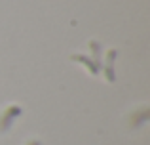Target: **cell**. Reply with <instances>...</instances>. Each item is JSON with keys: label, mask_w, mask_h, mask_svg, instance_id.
<instances>
[{"label": "cell", "mask_w": 150, "mask_h": 145, "mask_svg": "<svg viewBox=\"0 0 150 145\" xmlns=\"http://www.w3.org/2000/svg\"><path fill=\"white\" fill-rule=\"evenodd\" d=\"M21 113H23V109L19 107V105H10V107L2 113V116H0V132L10 130L11 124L15 122V119H17Z\"/></svg>", "instance_id": "cell-1"}, {"label": "cell", "mask_w": 150, "mask_h": 145, "mask_svg": "<svg viewBox=\"0 0 150 145\" xmlns=\"http://www.w3.org/2000/svg\"><path fill=\"white\" fill-rule=\"evenodd\" d=\"M116 57H118V50L116 48L108 50L106 59H105V74H106V80H108V82H114V80H116V73H114V63H116Z\"/></svg>", "instance_id": "cell-2"}, {"label": "cell", "mask_w": 150, "mask_h": 145, "mask_svg": "<svg viewBox=\"0 0 150 145\" xmlns=\"http://www.w3.org/2000/svg\"><path fill=\"white\" fill-rule=\"evenodd\" d=\"M72 59H74V61H78V63H82V65H86V67L89 69V73H91V74H99V69H97V65L93 63L91 57L84 56V54H74Z\"/></svg>", "instance_id": "cell-3"}, {"label": "cell", "mask_w": 150, "mask_h": 145, "mask_svg": "<svg viewBox=\"0 0 150 145\" xmlns=\"http://www.w3.org/2000/svg\"><path fill=\"white\" fill-rule=\"evenodd\" d=\"M89 50L93 52V63L97 65V69L101 71V67H103V59H101V44L97 40H89Z\"/></svg>", "instance_id": "cell-4"}, {"label": "cell", "mask_w": 150, "mask_h": 145, "mask_svg": "<svg viewBox=\"0 0 150 145\" xmlns=\"http://www.w3.org/2000/svg\"><path fill=\"white\" fill-rule=\"evenodd\" d=\"M27 145H42V143L38 141V139H33V141H29V143H27Z\"/></svg>", "instance_id": "cell-5"}]
</instances>
